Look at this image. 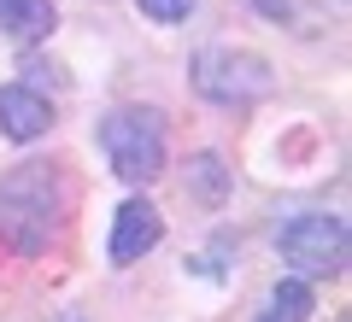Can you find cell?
<instances>
[{
	"label": "cell",
	"instance_id": "9c48e42d",
	"mask_svg": "<svg viewBox=\"0 0 352 322\" xmlns=\"http://www.w3.org/2000/svg\"><path fill=\"white\" fill-rule=\"evenodd\" d=\"M311 310H317L311 281H300V275H282V281L270 287V299H264L258 322H311Z\"/></svg>",
	"mask_w": 352,
	"mask_h": 322
},
{
	"label": "cell",
	"instance_id": "ba28073f",
	"mask_svg": "<svg viewBox=\"0 0 352 322\" xmlns=\"http://www.w3.org/2000/svg\"><path fill=\"white\" fill-rule=\"evenodd\" d=\"M182 187H188L194 205L223 211V199H229V164H223V152H194L188 170H182Z\"/></svg>",
	"mask_w": 352,
	"mask_h": 322
},
{
	"label": "cell",
	"instance_id": "52a82bcc",
	"mask_svg": "<svg viewBox=\"0 0 352 322\" xmlns=\"http://www.w3.org/2000/svg\"><path fill=\"white\" fill-rule=\"evenodd\" d=\"M59 12H53V0H0V36L30 47V41H47Z\"/></svg>",
	"mask_w": 352,
	"mask_h": 322
},
{
	"label": "cell",
	"instance_id": "277c9868",
	"mask_svg": "<svg viewBox=\"0 0 352 322\" xmlns=\"http://www.w3.org/2000/svg\"><path fill=\"white\" fill-rule=\"evenodd\" d=\"M100 147L106 164L124 176L129 187H147L164 176V124L153 106H118L100 117Z\"/></svg>",
	"mask_w": 352,
	"mask_h": 322
},
{
	"label": "cell",
	"instance_id": "8992f818",
	"mask_svg": "<svg viewBox=\"0 0 352 322\" xmlns=\"http://www.w3.org/2000/svg\"><path fill=\"white\" fill-rule=\"evenodd\" d=\"M53 129V100L36 82H0V135L30 147Z\"/></svg>",
	"mask_w": 352,
	"mask_h": 322
},
{
	"label": "cell",
	"instance_id": "5b68a950",
	"mask_svg": "<svg viewBox=\"0 0 352 322\" xmlns=\"http://www.w3.org/2000/svg\"><path fill=\"white\" fill-rule=\"evenodd\" d=\"M159 240H164V211L153 205L147 194H129L124 205L112 211V240H106V258H112L118 270H129V264H141Z\"/></svg>",
	"mask_w": 352,
	"mask_h": 322
},
{
	"label": "cell",
	"instance_id": "6da1fadb",
	"mask_svg": "<svg viewBox=\"0 0 352 322\" xmlns=\"http://www.w3.org/2000/svg\"><path fill=\"white\" fill-rule=\"evenodd\" d=\"M65 223H71V182L59 164L24 159L0 176V240L18 258H47Z\"/></svg>",
	"mask_w": 352,
	"mask_h": 322
},
{
	"label": "cell",
	"instance_id": "8fae6325",
	"mask_svg": "<svg viewBox=\"0 0 352 322\" xmlns=\"http://www.w3.org/2000/svg\"><path fill=\"white\" fill-rule=\"evenodd\" d=\"M252 6H258L264 18H276V24H288V18H294V0H252Z\"/></svg>",
	"mask_w": 352,
	"mask_h": 322
},
{
	"label": "cell",
	"instance_id": "30bf717a",
	"mask_svg": "<svg viewBox=\"0 0 352 322\" xmlns=\"http://www.w3.org/2000/svg\"><path fill=\"white\" fill-rule=\"evenodd\" d=\"M135 6L153 18V24H182V18L194 12V0H135Z\"/></svg>",
	"mask_w": 352,
	"mask_h": 322
},
{
	"label": "cell",
	"instance_id": "3957f363",
	"mask_svg": "<svg viewBox=\"0 0 352 322\" xmlns=\"http://www.w3.org/2000/svg\"><path fill=\"white\" fill-rule=\"evenodd\" d=\"M276 252L300 281H335V275H346L352 235L335 211H300L276 229Z\"/></svg>",
	"mask_w": 352,
	"mask_h": 322
},
{
	"label": "cell",
	"instance_id": "7a4b0ae2",
	"mask_svg": "<svg viewBox=\"0 0 352 322\" xmlns=\"http://www.w3.org/2000/svg\"><path fill=\"white\" fill-rule=\"evenodd\" d=\"M188 82L200 100L212 106H229V112H247L258 100L276 94V71L264 53H247V47H200L188 65Z\"/></svg>",
	"mask_w": 352,
	"mask_h": 322
}]
</instances>
